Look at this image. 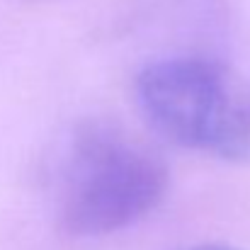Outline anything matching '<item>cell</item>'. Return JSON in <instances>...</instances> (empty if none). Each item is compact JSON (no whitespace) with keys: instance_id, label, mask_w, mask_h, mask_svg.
<instances>
[{"instance_id":"cell-1","label":"cell","mask_w":250,"mask_h":250,"mask_svg":"<svg viewBox=\"0 0 250 250\" xmlns=\"http://www.w3.org/2000/svg\"><path fill=\"white\" fill-rule=\"evenodd\" d=\"M161 156L112 124L78 126L63 151L59 219L78 238H100L146 219L166 197Z\"/></svg>"},{"instance_id":"cell-2","label":"cell","mask_w":250,"mask_h":250,"mask_svg":"<svg viewBox=\"0 0 250 250\" xmlns=\"http://www.w3.org/2000/svg\"><path fill=\"white\" fill-rule=\"evenodd\" d=\"M144 119L170 144L219 161H250V83L209 56H163L136 76Z\"/></svg>"},{"instance_id":"cell-3","label":"cell","mask_w":250,"mask_h":250,"mask_svg":"<svg viewBox=\"0 0 250 250\" xmlns=\"http://www.w3.org/2000/svg\"><path fill=\"white\" fill-rule=\"evenodd\" d=\"M187 250H241L236 246H229V243H204V246H194V248Z\"/></svg>"}]
</instances>
